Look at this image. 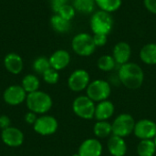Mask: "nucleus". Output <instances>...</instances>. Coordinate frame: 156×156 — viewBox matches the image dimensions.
<instances>
[{
    "mask_svg": "<svg viewBox=\"0 0 156 156\" xmlns=\"http://www.w3.org/2000/svg\"><path fill=\"white\" fill-rule=\"evenodd\" d=\"M93 133L97 139L109 138L112 135V125L108 121H97L93 126Z\"/></svg>",
    "mask_w": 156,
    "mask_h": 156,
    "instance_id": "obj_20",
    "label": "nucleus"
},
{
    "mask_svg": "<svg viewBox=\"0 0 156 156\" xmlns=\"http://www.w3.org/2000/svg\"><path fill=\"white\" fill-rule=\"evenodd\" d=\"M50 24L52 28L58 33H67L71 27L70 21L66 20L58 14H55L50 18Z\"/></svg>",
    "mask_w": 156,
    "mask_h": 156,
    "instance_id": "obj_21",
    "label": "nucleus"
},
{
    "mask_svg": "<svg viewBox=\"0 0 156 156\" xmlns=\"http://www.w3.org/2000/svg\"><path fill=\"white\" fill-rule=\"evenodd\" d=\"M112 94L111 84L104 80L99 79L90 81L86 89V95L95 103L109 100Z\"/></svg>",
    "mask_w": 156,
    "mask_h": 156,
    "instance_id": "obj_5",
    "label": "nucleus"
},
{
    "mask_svg": "<svg viewBox=\"0 0 156 156\" xmlns=\"http://www.w3.org/2000/svg\"><path fill=\"white\" fill-rule=\"evenodd\" d=\"M72 156H80V154H79L78 153H77V154H73Z\"/></svg>",
    "mask_w": 156,
    "mask_h": 156,
    "instance_id": "obj_35",
    "label": "nucleus"
},
{
    "mask_svg": "<svg viewBox=\"0 0 156 156\" xmlns=\"http://www.w3.org/2000/svg\"><path fill=\"white\" fill-rule=\"evenodd\" d=\"M133 134L140 140H154L156 136V122L150 119L136 122Z\"/></svg>",
    "mask_w": 156,
    "mask_h": 156,
    "instance_id": "obj_10",
    "label": "nucleus"
},
{
    "mask_svg": "<svg viewBox=\"0 0 156 156\" xmlns=\"http://www.w3.org/2000/svg\"><path fill=\"white\" fill-rule=\"evenodd\" d=\"M1 138L3 143L10 147H18L24 142L23 133L19 129L11 126L2 131Z\"/></svg>",
    "mask_w": 156,
    "mask_h": 156,
    "instance_id": "obj_14",
    "label": "nucleus"
},
{
    "mask_svg": "<svg viewBox=\"0 0 156 156\" xmlns=\"http://www.w3.org/2000/svg\"><path fill=\"white\" fill-rule=\"evenodd\" d=\"M27 106L29 112H35L36 114H44L48 112L53 104L51 97L40 90H37L27 95Z\"/></svg>",
    "mask_w": 156,
    "mask_h": 156,
    "instance_id": "obj_2",
    "label": "nucleus"
},
{
    "mask_svg": "<svg viewBox=\"0 0 156 156\" xmlns=\"http://www.w3.org/2000/svg\"><path fill=\"white\" fill-rule=\"evenodd\" d=\"M96 103L87 95L77 97L72 103L73 112L83 120H91L94 118Z\"/></svg>",
    "mask_w": 156,
    "mask_h": 156,
    "instance_id": "obj_7",
    "label": "nucleus"
},
{
    "mask_svg": "<svg viewBox=\"0 0 156 156\" xmlns=\"http://www.w3.org/2000/svg\"><path fill=\"white\" fill-rule=\"evenodd\" d=\"M144 5L150 13L156 15V0H144Z\"/></svg>",
    "mask_w": 156,
    "mask_h": 156,
    "instance_id": "obj_32",
    "label": "nucleus"
},
{
    "mask_svg": "<svg viewBox=\"0 0 156 156\" xmlns=\"http://www.w3.org/2000/svg\"><path fill=\"white\" fill-rule=\"evenodd\" d=\"M138 156H154L156 154V146L154 140H140L137 144Z\"/></svg>",
    "mask_w": 156,
    "mask_h": 156,
    "instance_id": "obj_22",
    "label": "nucleus"
},
{
    "mask_svg": "<svg viewBox=\"0 0 156 156\" xmlns=\"http://www.w3.org/2000/svg\"><path fill=\"white\" fill-rule=\"evenodd\" d=\"M90 83V73L83 69L74 70L68 79V86L74 92H80L87 89Z\"/></svg>",
    "mask_w": 156,
    "mask_h": 156,
    "instance_id": "obj_8",
    "label": "nucleus"
},
{
    "mask_svg": "<svg viewBox=\"0 0 156 156\" xmlns=\"http://www.w3.org/2000/svg\"><path fill=\"white\" fill-rule=\"evenodd\" d=\"M27 93L19 85H12L6 88L3 94V99L5 103L12 106L21 104L27 99Z\"/></svg>",
    "mask_w": 156,
    "mask_h": 156,
    "instance_id": "obj_11",
    "label": "nucleus"
},
{
    "mask_svg": "<svg viewBox=\"0 0 156 156\" xmlns=\"http://www.w3.org/2000/svg\"><path fill=\"white\" fill-rule=\"evenodd\" d=\"M107 149L112 156H125L128 152V145L124 138L112 134L107 142Z\"/></svg>",
    "mask_w": 156,
    "mask_h": 156,
    "instance_id": "obj_15",
    "label": "nucleus"
},
{
    "mask_svg": "<svg viewBox=\"0 0 156 156\" xmlns=\"http://www.w3.org/2000/svg\"><path fill=\"white\" fill-rule=\"evenodd\" d=\"M73 7L76 12H80L84 15L93 14L96 6L95 0H74Z\"/></svg>",
    "mask_w": 156,
    "mask_h": 156,
    "instance_id": "obj_23",
    "label": "nucleus"
},
{
    "mask_svg": "<svg viewBox=\"0 0 156 156\" xmlns=\"http://www.w3.org/2000/svg\"><path fill=\"white\" fill-rule=\"evenodd\" d=\"M4 65L7 71L16 75L23 69V59L16 53H9L4 58Z\"/></svg>",
    "mask_w": 156,
    "mask_h": 156,
    "instance_id": "obj_18",
    "label": "nucleus"
},
{
    "mask_svg": "<svg viewBox=\"0 0 156 156\" xmlns=\"http://www.w3.org/2000/svg\"><path fill=\"white\" fill-rule=\"evenodd\" d=\"M95 3L100 10L112 14L121 8L122 0H95Z\"/></svg>",
    "mask_w": 156,
    "mask_h": 156,
    "instance_id": "obj_24",
    "label": "nucleus"
},
{
    "mask_svg": "<svg viewBox=\"0 0 156 156\" xmlns=\"http://www.w3.org/2000/svg\"><path fill=\"white\" fill-rule=\"evenodd\" d=\"M57 14H58L60 16H62V17L65 18L66 20L71 21V20L74 18L75 15H76V10H75V8L73 7V5H69V4H67V5H63V6L58 10V12Z\"/></svg>",
    "mask_w": 156,
    "mask_h": 156,
    "instance_id": "obj_28",
    "label": "nucleus"
},
{
    "mask_svg": "<svg viewBox=\"0 0 156 156\" xmlns=\"http://www.w3.org/2000/svg\"><path fill=\"white\" fill-rule=\"evenodd\" d=\"M93 40L97 48L103 47L107 44L108 41V36L102 35V34H93Z\"/></svg>",
    "mask_w": 156,
    "mask_h": 156,
    "instance_id": "obj_30",
    "label": "nucleus"
},
{
    "mask_svg": "<svg viewBox=\"0 0 156 156\" xmlns=\"http://www.w3.org/2000/svg\"><path fill=\"white\" fill-rule=\"evenodd\" d=\"M90 27L93 34L108 36L113 27V18L112 14L100 9L95 11L90 16Z\"/></svg>",
    "mask_w": 156,
    "mask_h": 156,
    "instance_id": "obj_3",
    "label": "nucleus"
},
{
    "mask_svg": "<svg viewBox=\"0 0 156 156\" xmlns=\"http://www.w3.org/2000/svg\"><path fill=\"white\" fill-rule=\"evenodd\" d=\"M72 50L80 57H90L91 56L97 47L93 40V36L89 33H79L71 40Z\"/></svg>",
    "mask_w": 156,
    "mask_h": 156,
    "instance_id": "obj_4",
    "label": "nucleus"
},
{
    "mask_svg": "<svg viewBox=\"0 0 156 156\" xmlns=\"http://www.w3.org/2000/svg\"><path fill=\"white\" fill-rule=\"evenodd\" d=\"M102 152V144L97 138H89L84 140L78 150L80 156H101Z\"/></svg>",
    "mask_w": 156,
    "mask_h": 156,
    "instance_id": "obj_12",
    "label": "nucleus"
},
{
    "mask_svg": "<svg viewBox=\"0 0 156 156\" xmlns=\"http://www.w3.org/2000/svg\"><path fill=\"white\" fill-rule=\"evenodd\" d=\"M116 62L112 55H102L97 61V67L103 72H110L116 67Z\"/></svg>",
    "mask_w": 156,
    "mask_h": 156,
    "instance_id": "obj_26",
    "label": "nucleus"
},
{
    "mask_svg": "<svg viewBox=\"0 0 156 156\" xmlns=\"http://www.w3.org/2000/svg\"><path fill=\"white\" fill-rule=\"evenodd\" d=\"M33 128L34 131L38 134L48 136L54 134L57 132L58 128V123L55 117L50 115H43L37 119Z\"/></svg>",
    "mask_w": 156,
    "mask_h": 156,
    "instance_id": "obj_9",
    "label": "nucleus"
},
{
    "mask_svg": "<svg viewBox=\"0 0 156 156\" xmlns=\"http://www.w3.org/2000/svg\"><path fill=\"white\" fill-rule=\"evenodd\" d=\"M37 114L35 112H27L26 115H25V121L27 123H29V124H33L36 122L37 121Z\"/></svg>",
    "mask_w": 156,
    "mask_h": 156,
    "instance_id": "obj_34",
    "label": "nucleus"
},
{
    "mask_svg": "<svg viewBox=\"0 0 156 156\" xmlns=\"http://www.w3.org/2000/svg\"><path fill=\"white\" fill-rule=\"evenodd\" d=\"M51 67L49 59L47 58L46 57H38L33 62V69L38 74H43L46 70H48Z\"/></svg>",
    "mask_w": 156,
    "mask_h": 156,
    "instance_id": "obj_27",
    "label": "nucleus"
},
{
    "mask_svg": "<svg viewBox=\"0 0 156 156\" xmlns=\"http://www.w3.org/2000/svg\"><path fill=\"white\" fill-rule=\"evenodd\" d=\"M140 59L146 65H156V43L145 44L140 50Z\"/></svg>",
    "mask_w": 156,
    "mask_h": 156,
    "instance_id": "obj_19",
    "label": "nucleus"
},
{
    "mask_svg": "<svg viewBox=\"0 0 156 156\" xmlns=\"http://www.w3.org/2000/svg\"><path fill=\"white\" fill-rule=\"evenodd\" d=\"M48 59H49L50 67L59 71L69 66L70 62V55L65 49H58L56 50L54 53H52V55Z\"/></svg>",
    "mask_w": 156,
    "mask_h": 156,
    "instance_id": "obj_16",
    "label": "nucleus"
},
{
    "mask_svg": "<svg viewBox=\"0 0 156 156\" xmlns=\"http://www.w3.org/2000/svg\"><path fill=\"white\" fill-rule=\"evenodd\" d=\"M114 112V104L111 101L106 100L96 104L94 118L97 121H108L113 116Z\"/></svg>",
    "mask_w": 156,
    "mask_h": 156,
    "instance_id": "obj_17",
    "label": "nucleus"
},
{
    "mask_svg": "<svg viewBox=\"0 0 156 156\" xmlns=\"http://www.w3.org/2000/svg\"><path fill=\"white\" fill-rule=\"evenodd\" d=\"M10 124H11V122H10V119L8 116H6V115L0 116V128L2 130L10 127Z\"/></svg>",
    "mask_w": 156,
    "mask_h": 156,
    "instance_id": "obj_33",
    "label": "nucleus"
},
{
    "mask_svg": "<svg viewBox=\"0 0 156 156\" xmlns=\"http://www.w3.org/2000/svg\"><path fill=\"white\" fill-rule=\"evenodd\" d=\"M120 82L129 90H137L142 87L144 80V72L140 65L134 62H127L118 70Z\"/></svg>",
    "mask_w": 156,
    "mask_h": 156,
    "instance_id": "obj_1",
    "label": "nucleus"
},
{
    "mask_svg": "<svg viewBox=\"0 0 156 156\" xmlns=\"http://www.w3.org/2000/svg\"><path fill=\"white\" fill-rule=\"evenodd\" d=\"M154 144H155V146H156V136H155V138L154 139Z\"/></svg>",
    "mask_w": 156,
    "mask_h": 156,
    "instance_id": "obj_36",
    "label": "nucleus"
},
{
    "mask_svg": "<svg viewBox=\"0 0 156 156\" xmlns=\"http://www.w3.org/2000/svg\"><path fill=\"white\" fill-rule=\"evenodd\" d=\"M43 80H45V82H47L48 84H56L58 80H59V74L58 71L50 68L48 70H46L43 74Z\"/></svg>",
    "mask_w": 156,
    "mask_h": 156,
    "instance_id": "obj_29",
    "label": "nucleus"
},
{
    "mask_svg": "<svg viewBox=\"0 0 156 156\" xmlns=\"http://www.w3.org/2000/svg\"><path fill=\"white\" fill-rule=\"evenodd\" d=\"M134 118L129 113H121L119 114L112 122V134L126 138L133 133L135 126Z\"/></svg>",
    "mask_w": 156,
    "mask_h": 156,
    "instance_id": "obj_6",
    "label": "nucleus"
},
{
    "mask_svg": "<svg viewBox=\"0 0 156 156\" xmlns=\"http://www.w3.org/2000/svg\"><path fill=\"white\" fill-rule=\"evenodd\" d=\"M117 65H123L130 61L132 56V48L129 43L125 41H120L116 43L112 48V55Z\"/></svg>",
    "mask_w": 156,
    "mask_h": 156,
    "instance_id": "obj_13",
    "label": "nucleus"
},
{
    "mask_svg": "<svg viewBox=\"0 0 156 156\" xmlns=\"http://www.w3.org/2000/svg\"><path fill=\"white\" fill-rule=\"evenodd\" d=\"M21 86H22V88L25 90V91L27 94L28 93L35 92V91L38 90V88H39V80L37 79V77H36L33 74L26 75L23 78V80H22Z\"/></svg>",
    "mask_w": 156,
    "mask_h": 156,
    "instance_id": "obj_25",
    "label": "nucleus"
},
{
    "mask_svg": "<svg viewBox=\"0 0 156 156\" xmlns=\"http://www.w3.org/2000/svg\"><path fill=\"white\" fill-rule=\"evenodd\" d=\"M69 3V0H51V7L52 10L57 14L58 10L65 5Z\"/></svg>",
    "mask_w": 156,
    "mask_h": 156,
    "instance_id": "obj_31",
    "label": "nucleus"
}]
</instances>
